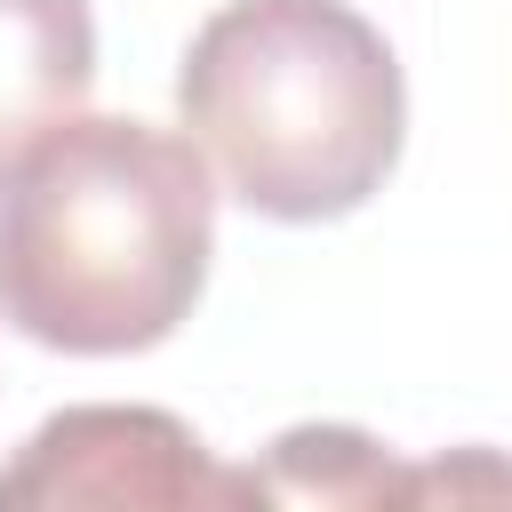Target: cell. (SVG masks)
<instances>
[{"instance_id":"cell-1","label":"cell","mask_w":512,"mask_h":512,"mask_svg":"<svg viewBox=\"0 0 512 512\" xmlns=\"http://www.w3.org/2000/svg\"><path fill=\"white\" fill-rule=\"evenodd\" d=\"M216 256V184L192 136L72 112L0 168V320L72 360L168 344Z\"/></svg>"},{"instance_id":"cell-2","label":"cell","mask_w":512,"mask_h":512,"mask_svg":"<svg viewBox=\"0 0 512 512\" xmlns=\"http://www.w3.org/2000/svg\"><path fill=\"white\" fill-rule=\"evenodd\" d=\"M176 112L272 224L368 208L408 136L400 56L352 0H224L176 64Z\"/></svg>"},{"instance_id":"cell-3","label":"cell","mask_w":512,"mask_h":512,"mask_svg":"<svg viewBox=\"0 0 512 512\" xmlns=\"http://www.w3.org/2000/svg\"><path fill=\"white\" fill-rule=\"evenodd\" d=\"M0 512H264V480L168 408L80 400L8 448Z\"/></svg>"},{"instance_id":"cell-4","label":"cell","mask_w":512,"mask_h":512,"mask_svg":"<svg viewBox=\"0 0 512 512\" xmlns=\"http://www.w3.org/2000/svg\"><path fill=\"white\" fill-rule=\"evenodd\" d=\"M96 88L88 0H0V168Z\"/></svg>"},{"instance_id":"cell-5","label":"cell","mask_w":512,"mask_h":512,"mask_svg":"<svg viewBox=\"0 0 512 512\" xmlns=\"http://www.w3.org/2000/svg\"><path fill=\"white\" fill-rule=\"evenodd\" d=\"M264 512H424V480L360 424H288L256 448Z\"/></svg>"},{"instance_id":"cell-6","label":"cell","mask_w":512,"mask_h":512,"mask_svg":"<svg viewBox=\"0 0 512 512\" xmlns=\"http://www.w3.org/2000/svg\"><path fill=\"white\" fill-rule=\"evenodd\" d=\"M424 480V512H512V448H440L432 464H416Z\"/></svg>"}]
</instances>
